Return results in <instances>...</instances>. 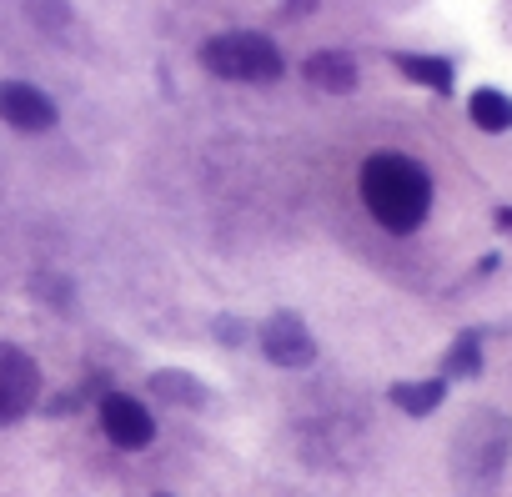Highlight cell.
Returning <instances> with one entry per match:
<instances>
[{
	"label": "cell",
	"instance_id": "cell-1",
	"mask_svg": "<svg viewBox=\"0 0 512 497\" xmlns=\"http://www.w3.org/2000/svg\"><path fill=\"white\" fill-rule=\"evenodd\" d=\"M362 201L387 231L407 236L432 211V176L402 151H377L362 161Z\"/></svg>",
	"mask_w": 512,
	"mask_h": 497
},
{
	"label": "cell",
	"instance_id": "cell-2",
	"mask_svg": "<svg viewBox=\"0 0 512 497\" xmlns=\"http://www.w3.org/2000/svg\"><path fill=\"white\" fill-rule=\"evenodd\" d=\"M512 457V417L472 412L452 437V482L462 497H492Z\"/></svg>",
	"mask_w": 512,
	"mask_h": 497
},
{
	"label": "cell",
	"instance_id": "cell-3",
	"mask_svg": "<svg viewBox=\"0 0 512 497\" xmlns=\"http://www.w3.org/2000/svg\"><path fill=\"white\" fill-rule=\"evenodd\" d=\"M201 66L221 81H246V86H262L282 76V51L262 36V31H226L211 36L201 46Z\"/></svg>",
	"mask_w": 512,
	"mask_h": 497
},
{
	"label": "cell",
	"instance_id": "cell-4",
	"mask_svg": "<svg viewBox=\"0 0 512 497\" xmlns=\"http://www.w3.org/2000/svg\"><path fill=\"white\" fill-rule=\"evenodd\" d=\"M41 397V367L26 347L0 342V427L21 422Z\"/></svg>",
	"mask_w": 512,
	"mask_h": 497
},
{
	"label": "cell",
	"instance_id": "cell-5",
	"mask_svg": "<svg viewBox=\"0 0 512 497\" xmlns=\"http://www.w3.org/2000/svg\"><path fill=\"white\" fill-rule=\"evenodd\" d=\"M262 352H267V362L297 372V367H312L317 362V337L307 332V322L297 312H272L262 322Z\"/></svg>",
	"mask_w": 512,
	"mask_h": 497
},
{
	"label": "cell",
	"instance_id": "cell-6",
	"mask_svg": "<svg viewBox=\"0 0 512 497\" xmlns=\"http://www.w3.org/2000/svg\"><path fill=\"white\" fill-rule=\"evenodd\" d=\"M101 427H106V437H111L116 447H126V452H141V447L156 437V417H151V407L136 402V397H126V392L101 397Z\"/></svg>",
	"mask_w": 512,
	"mask_h": 497
},
{
	"label": "cell",
	"instance_id": "cell-7",
	"mask_svg": "<svg viewBox=\"0 0 512 497\" xmlns=\"http://www.w3.org/2000/svg\"><path fill=\"white\" fill-rule=\"evenodd\" d=\"M0 116L16 131H51L56 126V101L26 81H0Z\"/></svg>",
	"mask_w": 512,
	"mask_h": 497
},
{
	"label": "cell",
	"instance_id": "cell-8",
	"mask_svg": "<svg viewBox=\"0 0 512 497\" xmlns=\"http://www.w3.org/2000/svg\"><path fill=\"white\" fill-rule=\"evenodd\" d=\"M302 76H307L317 91L347 96V91H357V81H362V66H357V56H347V51H317V56H307Z\"/></svg>",
	"mask_w": 512,
	"mask_h": 497
},
{
	"label": "cell",
	"instance_id": "cell-9",
	"mask_svg": "<svg viewBox=\"0 0 512 497\" xmlns=\"http://www.w3.org/2000/svg\"><path fill=\"white\" fill-rule=\"evenodd\" d=\"M392 66L407 76V81H417V86H427V91H437V96H447L452 86H457V66L447 61V56H422V51H397L392 56Z\"/></svg>",
	"mask_w": 512,
	"mask_h": 497
},
{
	"label": "cell",
	"instance_id": "cell-10",
	"mask_svg": "<svg viewBox=\"0 0 512 497\" xmlns=\"http://www.w3.org/2000/svg\"><path fill=\"white\" fill-rule=\"evenodd\" d=\"M151 397H156V402H171V407H206V402H211L206 382H196L191 372H176V367L151 372Z\"/></svg>",
	"mask_w": 512,
	"mask_h": 497
},
{
	"label": "cell",
	"instance_id": "cell-11",
	"mask_svg": "<svg viewBox=\"0 0 512 497\" xmlns=\"http://www.w3.org/2000/svg\"><path fill=\"white\" fill-rule=\"evenodd\" d=\"M467 116H472V126L477 131H512V96L507 91H497V86H477L472 96H467Z\"/></svg>",
	"mask_w": 512,
	"mask_h": 497
},
{
	"label": "cell",
	"instance_id": "cell-12",
	"mask_svg": "<svg viewBox=\"0 0 512 497\" xmlns=\"http://www.w3.org/2000/svg\"><path fill=\"white\" fill-rule=\"evenodd\" d=\"M392 407H402L407 417H432L447 397V382L442 377H422V382H392Z\"/></svg>",
	"mask_w": 512,
	"mask_h": 497
},
{
	"label": "cell",
	"instance_id": "cell-13",
	"mask_svg": "<svg viewBox=\"0 0 512 497\" xmlns=\"http://www.w3.org/2000/svg\"><path fill=\"white\" fill-rule=\"evenodd\" d=\"M482 372V332H462L452 347H447V357H442V382H452V377H477Z\"/></svg>",
	"mask_w": 512,
	"mask_h": 497
},
{
	"label": "cell",
	"instance_id": "cell-14",
	"mask_svg": "<svg viewBox=\"0 0 512 497\" xmlns=\"http://www.w3.org/2000/svg\"><path fill=\"white\" fill-rule=\"evenodd\" d=\"M26 16H31L41 31H51V36H61V31L76 21L66 0H26Z\"/></svg>",
	"mask_w": 512,
	"mask_h": 497
},
{
	"label": "cell",
	"instance_id": "cell-15",
	"mask_svg": "<svg viewBox=\"0 0 512 497\" xmlns=\"http://www.w3.org/2000/svg\"><path fill=\"white\" fill-rule=\"evenodd\" d=\"M31 292H36V297H46V302H56V307H66V302H71V282H66V277H56V272L36 277V282H31Z\"/></svg>",
	"mask_w": 512,
	"mask_h": 497
},
{
	"label": "cell",
	"instance_id": "cell-16",
	"mask_svg": "<svg viewBox=\"0 0 512 497\" xmlns=\"http://www.w3.org/2000/svg\"><path fill=\"white\" fill-rule=\"evenodd\" d=\"M216 342L221 347H241L246 342V322L241 317H216Z\"/></svg>",
	"mask_w": 512,
	"mask_h": 497
},
{
	"label": "cell",
	"instance_id": "cell-17",
	"mask_svg": "<svg viewBox=\"0 0 512 497\" xmlns=\"http://www.w3.org/2000/svg\"><path fill=\"white\" fill-rule=\"evenodd\" d=\"M497 226H502V231H512V206H502V211H497Z\"/></svg>",
	"mask_w": 512,
	"mask_h": 497
},
{
	"label": "cell",
	"instance_id": "cell-18",
	"mask_svg": "<svg viewBox=\"0 0 512 497\" xmlns=\"http://www.w3.org/2000/svg\"><path fill=\"white\" fill-rule=\"evenodd\" d=\"M292 11H297V16H307V11H317V0H292Z\"/></svg>",
	"mask_w": 512,
	"mask_h": 497
}]
</instances>
